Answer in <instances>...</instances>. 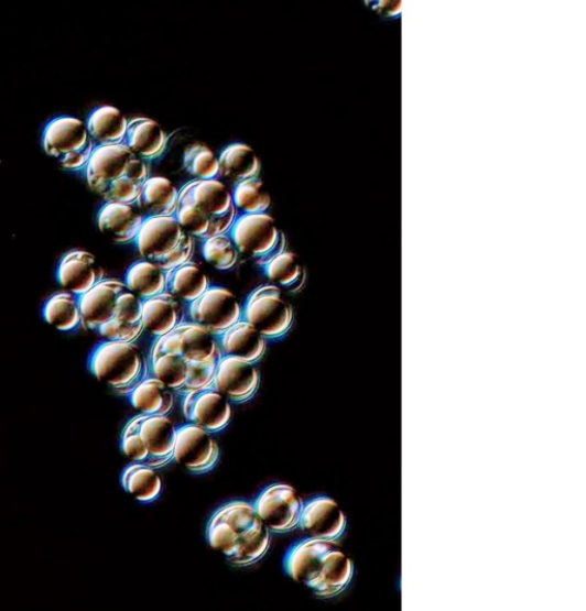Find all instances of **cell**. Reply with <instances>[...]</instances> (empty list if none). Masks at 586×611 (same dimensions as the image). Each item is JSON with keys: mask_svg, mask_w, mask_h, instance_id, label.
I'll list each match as a JSON object with an SVG mask.
<instances>
[{"mask_svg": "<svg viewBox=\"0 0 586 611\" xmlns=\"http://www.w3.org/2000/svg\"><path fill=\"white\" fill-rule=\"evenodd\" d=\"M128 395L139 414L167 416L174 407L173 390L152 375L143 378Z\"/></svg>", "mask_w": 586, "mask_h": 611, "instance_id": "cell-26", "label": "cell"}, {"mask_svg": "<svg viewBox=\"0 0 586 611\" xmlns=\"http://www.w3.org/2000/svg\"><path fill=\"white\" fill-rule=\"evenodd\" d=\"M231 197L239 216L241 214L267 212L272 204L271 196L259 176L234 186Z\"/></svg>", "mask_w": 586, "mask_h": 611, "instance_id": "cell-33", "label": "cell"}, {"mask_svg": "<svg viewBox=\"0 0 586 611\" xmlns=\"http://www.w3.org/2000/svg\"><path fill=\"white\" fill-rule=\"evenodd\" d=\"M43 317L57 330L76 329L82 325L79 296L69 292L52 295L44 304Z\"/></svg>", "mask_w": 586, "mask_h": 611, "instance_id": "cell-32", "label": "cell"}, {"mask_svg": "<svg viewBox=\"0 0 586 611\" xmlns=\"http://www.w3.org/2000/svg\"><path fill=\"white\" fill-rule=\"evenodd\" d=\"M203 241L202 255L211 266L227 271L237 265L240 253L228 232Z\"/></svg>", "mask_w": 586, "mask_h": 611, "instance_id": "cell-35", "label": "cell"}, {"mask_svg": "<svg viewBox=\"0 0 586 611\" xmlns=\"http://www.w3.org/2000/svg\"><path fill=\"white\" fill-rule=\"evenodd\" d=\"M87 185L106 203L135 204L149 167L123 143L96 146L85 167Z\"/></svg>", "mask_w": 586, "mask_h": 611, "instance_id": "cell-3", "label": "cell"}, {"mask_svg": "<svg viewBox=\"0 0 586 611\" xmlns=\"http://www.w3.org/2000/svg\"><path fill=\"white\" fill-rule=\"evenodd\" d=\"M300 528L308 538L337 541L345 532L346 517L333 499L318 497L304 504Z\"/></svg>", "mask_w": 586, "mask_h": 611, "instance_id": "cell-16", "label": "cell"}, {"mask_svg": "<svg viewBox=\"0 0 586 611\" xmlns=\"http://www.w3.org/2000/svg\"><path fill=\"white\" fill-rule=\"evenodd\" d=\"M129 120L112 106L96 108L87 118L86 128L97 146L123 144Z\"/></svg>", "mask_w": 586, "mask_h": 611, "instance_id": "cell-27", "label": "cell"}, {"mask_svg": "<svg viewBox=\"0 0 586 611\" xmlns=\"http://www.w3.org/2000/svg\"><path fill=\"white\" fill-rule=\"evenodd\" d=\"M180 353L188 362H207L221 358V351L217 336L207 328L186 320L178 327Z\"/></svg>", "mask_w": 586, "mask_h": 611, "instance_id": "cell-25", "label": "cell"}, {"mask_svg": "<svg viewBox=\"0 0 586 611\" xmlns=\"http://www.w3.org/2000/svg\"><path fill=\"white\" fill-rule=\"evenodd\" d=\"M178 201L180 190L169 178L150 176L135 204L144 218H158L173 217Z\"/></svg>", "mask_w": 586, "mask_h": 611, "instance_id": "cell-23", "label": "cell"}, {"mask_svg": "<svg viewBox=\"0 0 586 611\" xmlns=\"http://www.w3.org/2000/svg\"><path fill=\"white\" fill-rule=\"evenodd\" d=\"M228 233L240 255L261 268L286 251V237L268 212L241 214Z\"/></svg>", "mask_w": 586, "mask_h": 611, "instance_id": "cell-6", "label": "cell"}, {"mask_svg": "<svg viewBox=\"0 0 586 611\" xmlns=\"http://www.w3.org/2000/svg\"><path fill=\"white\" fill-rule=\"evenodd\" d=\"M242 319L253 325L267 340L285 338L295 321L292 305L275 285H262L247 298Z\"/></svg>", "mask_w": 586, "mask_h": 611, "instance_id": "cell-8", "label": "cell"}, {"mask_svg": "<svg viewBox=\"0 0 586 611\" xmlns=\"http://www.w3.org/2000/svg\"><path fill=\"white\" fill-rule=\"evenodd\" d=\"M213 435L193 423L177 427L172 461L194 474L210 472L220 456L219 446Z\"/></svg>", "mask_w": 586, "mask_h": 611, "instance_id": "cell-12", "label": "cell"}, {"mask_svg": "<svg viewBox=\"0 0 586 611\" xmlns=\"http://www.w3.org/2000/svg\"><path fill=\"white\" fill-rule=\"evenodd\" d=\"M56 280L67 292L82 296L106 279L102 266L91 253L72 251L58 264Z\"/></svg>", "mask_w": 586, "mask_h": 611, "instance_id": "cell-17", "label": "cell"}, {"mask_svg": "<svg viewBox=\"0 0 586 611\" xmlns=\"http://www.w3.org/2000/svg\"><path fill=\"white\" fill-rule=\"evenodd\" d=\"M152 377L164 382L171 390L181 392L188 379V361L181 353L151 354Z\"/></svg>", "mask_w": 586, "mask_h": 611, "instance_id": "cell-34", "label": "cell"}, {"mask_svg": "<svg viewBox=\"0 0 586 611\" xmlns=\"http://www.w3.org/2000/svg\"><path fill=\"white\" fill-rule=\"evenodd\" d=\"M142 299L134 293L127 290L117 302L116 315L113 319L137 324L141 320Z\"/></svg>", "mask_w": 586, "mask_h": 611, "instance_id": "cell-39", "label": "cell"}, {"mask_svg": "<svg viewBox=\"0 0 586 611\" xmlns=\"http://www.w3.org/2000/svg\"><path fill=\"white\" fill-rule=\"evenodd\" d=\"M267 339L250 323L241 319L218 338L223 356L237 357L257 363L265 356Z\"/></svg>", "mask_w": 586, "mask_h": 611, "instance_id": "cell-21", "label": "cell"}, {"mask_svg": "<svg viewBox=\"0 0 586 611\" xmlns=\"http://www.w3.org/2000/svg\"><path fill=\"white\" fill-rule=\"evenodd\" d=\"M167 135L158 121L150 118H134L129 121L124 144L141 161H153L163 155Z\"/></svg>", "mask_w": 586, "mask_h": 611, "instance_id": "cell-22", "label": "cell"}, {"mask_svg": "<svg viewBox=\"0 0 586 611\" xmlns=\"http://www.w3.org/2000/svg\"><path fill=\"white\" fill-rule=\"evenodd\" d=\"M211 286L208 274L194 261L166 271V291L183 303H192Z\"/></svg>", "mask_w": 586, "mask_h": 611, "instance_id": "cell-28", "label": "cell"}, {"mask_svg": "<svg viewBox=\"0 0 586 611\" xmlns=\"http://www.w3.org/2000/svg\"><path fill=\"white\" fill-rule=\"evenodd\" d=\"M105 341L134 343L143 331L141 323L130 324L112 319L98 329Z\"/></svg>", "mask_w": 586, "mask_h": 611, "instance_id": "cell-38", "label": "cell"}, {"mask_svg": "<svg viewBox=\"0 0 586 611\" xmlns=\"http://www.w3.org/2000/svg\"><path fill=\"white\" fill-rule=\"evenodd\" d=\"M137 204L106 203L98 214L100 231L115 242H134L144 221Z\"/></svg>", "mask_w": 586, "mask_h": 611, "instance_id": "cell-20", "label": "cell"}, {"mask_svg": "<svg viewBox=\"0 0 586 611\" xmlns=\"http://www.w3.org/2000/svg\"><path fill=\"white\" fill-rule=\"evenodd\" d=\"M267 277L287 294L301 293L307 282V272L295 253L284 251L262 268Z\"/></svg>", "mask_w": 586, "mask_h": 611, "instance_id": "cell-29", "label": "cell"}, {"mask_svg": "<svg viewBox=\"0 0 586 611\" xmlns=\"http://www.w3.org/2000/svg\"><path fill=\"white\" fill-rule=\"evenodd\" d=\"M183 413L188 423L215 435L226 429L232 410L231 403L211 385L184 394Z\"/></svg>", "mask_w": 586, "mask_h": 611, "instance_id": "cell-13", "label": "cell"}, {"mask_svg": "<svg viewBox=\"0 0 586 611\" xmlns=\"http://www.w3.org/2000/svg\"><path fill=\"white\" fill-rule=\"evenodd\" d=\"M96 146L86 124L77 118L56 117L44 129V151L65 170H85Z\"/></svg>", "mask_w": 586, "mask_h": 611, "instance_id": "cell-7", "label": "cell"}, {"mask_svg": "<svg viewBox=\"0 0 586 611\" xmlns=\"http://www.w3.org/2000/svg\"><path fill=\"white\" fill-rule=\"evenodd\" d=\"M218 179L226 181L232 186L258 177L261 164L254 150L246 143H234L221 151L219 156Z\"/></svg>", "mask_w": 586, "mask_h": 611, "instance_id": "cell-24", "label": "cell"}, {"mask_svg": "<svg viewBox=\"0 0 586 611\" xmlns=\"http://www.w3.org/2000/svg\"><path fill=\"white\" fill-rule=\"evenodd\" d=\"M124 284L142 301L166 291V271L151 261L134 262L127 271Z\"/></svg>", "mask_w": 586, "mask_h": 611, "instance_id": "cell-30", "label": "cell"}, {"mask_svg": "<svg viewBox=\"0 0 586 611\" xmlns=\"http://www.w3.org/2000/svg\"><path fill=\"white\" fill-rule=\"evenodd\" d=\"M243 307L234 293L221 286H210L188 304V320L198 324L217 338L242 319Z\"/></svg>", "mask_w": 586, "mask_h": 611, "instance_id": "cell-11", "label": "cell"}, {"mask_svg": "<svg viewBox=\"0 0 586 611\" xmlns=\"http://www.w3.org/2000/svg\"><path fill=\"white\" fill-rule=\"evenodd\" d=\"M183 302L167 292L142 302L141 325L143 331L163 336L186 321Z\"/></svg>", "mask_w": 586, "mask_h": 611, "instance_id": "cell-19", "label": "cell"}, {"mask_svg": "<svg viewBox=\"0 0 586 611\" xmlns=\"http://www.w3.org/2000/svg\"><path fill=\"white\" fill-rule=\"evenodd\" d=\"M156 469L142 465L128 466L122 476L121 483L124 491L141 503H152L162 492V479Z\"/></svg>", "mask_w": 586, "mask_h": 611, "instance_id": "cell-31", "label": "cell"}, {"mask_svg": "<svg viewBox=\"0 0 586 611\" xmlns=\"http://www.w3.org/2000/svg\"><path fill=\"white\" fill-rule=\"evenodd\" d=\"M209 545L237 567L257 564L271 547V532L252 503L232 501L220 506L207 526Z\"/></svg>", "mask_w": 586, "mask_h": 611, "instance_id": "cell-1", "label": "cell"}, {"mask_svg": "<svg viewBox=\"0 0 586 611\" xmlns=\"http://www.w3.org/2000/svg\"><path fill=\"white\" fill-rule=\"evenodd\" d=\"M284 568L295 582L324 599L340 594L354 577V563L334 539L306 537L292 545Z\"/></svg>", "mask_w": 586, "mask_h": 611, "instance_id": "cell-2", "label": "cell"}, {"mask_svg": "<svg viewBox=\"0 0 586 611\" xmlns=\"http://www.w3.org/2000/svg\"><path fill=\"white\" fill-rule=\"evenodd\" d=\"M184 167L194 179H215L219 175V160L207 145L195 143L185 150Z\"/></svg>", "mask_w": 586, "mask_h": 611, "instance_id": "cell-36", "label": "cell"}, {"mask_svg": "<svg viewBox=\"0 0 586 611\" xmlns=\"http://www.w3.org/2000/svg\"><path fill=\"white\" fill-rule=\"evenodd\" d=\"M180 199L188 201L216 236L227 233L239 217L231 193L218 178L188 182L180 190Z\"/></svg>", "mask_w": 586, "mask_h": 611, "instance_id": "cell-9", "label": "cell"}, {"mask_svg": "<svg viewBox=\"0 0 586 611\" xmlns=\"http://www.w3.org/2000/svg\"><path fill=\"white\" fill-rule=\"evenodd\" d=\"M219 360L220 358L207 362H188V379L180 393L186 394L198 389L211 386Z\"/></svg>", "mask_w": 586, "mask_h": 611, "instance_id": "cell-37", "label": "cell"}, {"mask_svg": "<svg viewBox=\"0 0 586 611\" xmlns=\"http://www.w3.org/2000/svg\"><path fill=\"white\" fill-rule=\"evenodd\" d=\"M143 260L164 271L188 262L194 252V239L175 217L145 218L134 240Z\"/></svg>", "mask_w": 586, "mask_h": 611, "instance_id": "cell-4", "label": "cell"}, {"mask_svg": "<svg viewBox=\"0 0 586 611\" xmlns=\"http://www.w3.org/2000/svg\"><path fill=\"white\" fill-rule=\"evenodd\" d=\"M230 403L251 401L260 385L256 363L237 357L223 356L213 384Z\"/></svg>", "mask_w": 586, "mask_h": 611, "instance_id": "cell-14", "label": "cell"}, {"mask_svg": "<svg viewBox=\"0 0 586 611\" xmlns=\"http://www.w3.org/2000/svg\"><path fill=\"white\" fill-rule=\"evenodd\" d=\"M304 504L296 489L286 483L268 485L252 503L271 534H286L297 530Z\"/></svg>", "mask_w": 586, "mask_h": 611, "instance_id": "cell-10", "label": "cell"}, {"mask_svg": "<svg viewBox=\"0 0 586 611\" xmlns=\"http://www.w3.org/2000/svg\"><path fill=\"white\" fill-rule=\"evenodd\" d=\"M89 370L113 391L129 394L146 377V362L135 343L104 341L91 352Z\"/></svg>", "mask_w": 586, "mask_h": 611, "instance_id": "cell-5", "label": "cell"}, {"mask_svg": "<svg viewBox=\"0 0 586 611\" xmlns=\"http://www.w3.org/2000/svg\"><path fill=\"white\" fill-rule=\"evenodd\" d=\"M138 435L150 457V467L161 469L173 460L177 427L167 416L139 414Z\"/></svg>", "mask_w": 586, "mask_h": 611, "instance_id": "cell-15", "label": "cell"}, {"mask_svg": "<svg viewBox=\"0 0 586 611\" xmlns=\"http://www.w3.org/2000/svg\"><path fill=\"white\" fill-rule=\"evenodd\" d=\"M124 282L104 280L89 292L79 296L82 325L98 330L115 318L117 302L127 291Z\"/></svg>", "mask_w": 586, "mask_h": 611, "instance_id": "cell-18", "label": "cell"}]
</instances>
